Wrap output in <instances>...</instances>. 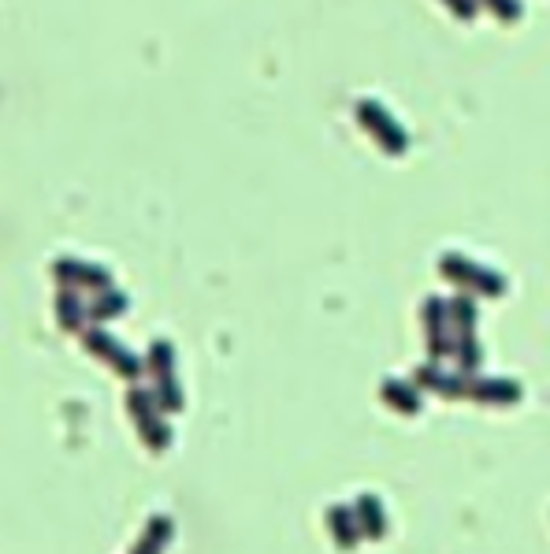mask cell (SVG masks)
I'll return each mask as SVG.
<instances>
[{"mask_svg": "<svg viewBox=\"0 0 550 554\" xmlns=\"http://www.w3.org/2000/svg\"><path fill=\"white\" fill-rule=\"evenodd\" d=\"M465 395L484 402V406H517L524 398V387L517 380H498V376H484L465 387Z\"/></svg>", "mask_w": 550, "mask_h": 554, "instance_id": "ba28073f", "label": "cell"}, {"mask_svg": "<svg viewBox=\"0 0 550 554\" xmlns=\"http://www.w3.org/2000/svg\"><path fill=\"white\" fill-rule=\"evenodd\" d=\"M171 543V521L168 517H153L149 525H145V536L138 540L131 554H160L164 547Z\"/></svg>", "mask_w": 550, "mask_h": 554, "instance_id": "4fadbf2b", "label": "cell"}, {"mask_svg": "<svg viewBox=\"0 0 550 554\" xmlns=\"http://www.w3.org/2000/svg\"><path fill=\"white\" fill-rule=\"evenodd\" d=\"M127 294H119V291H105L97 302L86 305V320H112L119 317V313H127Z\"/></svg>", "mask_w": 550, "mask_h": 554, "instance_id": "5bb4252c", "label": "cell"}, {"mask_svg": "<svg viewBox=\"0 0 550 554\" xmlns=\"http://www.w3.org/2000/svg\"><path fill=\"white\" fill-rule=\"evenodd\" d=\"M420 387H428V391H435V395L443 398H465V387H469V376H446V372H439L435 365H424V369H417V380Z\"/></svg>", "mask_w": 550, "mask_h": 554, "instance_id": "30bf717a", "label": "cell"}, {"mask_svg": "<svg viewBox=\"0 0 550 554\" xmlns=\"http://www.w3.org/2000/svg\"><path fill=\"white\" fill-rule=\"evenodd\" d=\"M350 510H354V521L361 528V536H368V540H383L387 536V514H383V502L376 495H368V491L357 495V502Z\"/></svg>", "mask_w": 550, "mask_h": 554, "instance_id": "9c48e42d", "label": "cell"}, {"mask_svg": "<svg viewBox=\"0 0 550 554\" xmlns=\"http://www.w3.org/2000/svg\"><path fill=\"white\" fill-rule=\"evenodd\" d=\"M383 402L391 409H398V413H406V417H413V413H420V391L417 383H406V380H387L380 387Z\"/></svg>", "mask_w": 550, "mask_h": 554, "instance_id": "8fae6325", "label": "cell"}, {"mask_svg": "<svg viewBox=\"0 0 550 554\" xmlns=\"http://www.w3.org/2000/svg\"><path fill=\"white\" fill-rule=\"evenodd\" d=\"M56 313H60V328L75 331L82 320H86V305H82V298L75 291H60V298H56Z\"/></svg>", "mask_w": 550, "mask_h": 554, "instance_id": "9a60e30c", "label": "cell"}, {"mask_svg": "<svg viewBox=\"0 0 550 554\" xmlns=\"http://www.w3.org/2000/svg\"><path fill=\"white\" fill-rule=\"evenodd\" d=\"M149 372H157V406L164 413H175V409H183V391H179V383L171 380L175 376V354H171L168 343H153L149 350Z\"/></svg>", "mask_w": 550, "mask_h": 554, "instance_id": "277c9868", "label": "cell"}, {"mask_svg": "<svg viewBox=\"0 0 550 554\" xmlns=\"http://www.w3.org/2000/svg\"><path fill=\"white\" fill-rule=\"evenodd\" d=\"M357 119H361V127L376 138V146H380L383 153H391V157L406 153V134H402V127L387 116V108L372 105V101H361V105H357Z\"/></svg>", "mask_w": 550, "mask_h": 554, "instance_id": "5b68a950", "label": "cell"}, {"mask_svg": "<svg viewBox=\"0 0 550 554\" xmlns=\"http://www.w3.org/2000/svg\"><path fill=\"white\" fill-rule=\"evenodd\" d=\"M439 272H443L450 283H458V287H465V291H480V294H502V287H506V279L498 276V272H491V268H484V264H472L469 257H461V253H446L443 261H439Z\"/></svg>", "mask_w": 550, "mask_h": 554, "instance_id": "6da1fadb", "label": "cell"}, {"mask_svg": "<svg viewBox=\"0 0 550 554\" xmlns=\"http://www.w3.org/2000/svg\"><path fill=\"white\" fill-rule=\"evenodd\" d=\"M53 276L60 279L64 291H82V287H90V291H97V294L112 291V272H108V268L75 261V257H60V261L53 264Z\"/></svg>", "mask_w": 550, "mask_h": 554, "instance_id": "3957f363", "label": "cell"}, {"mask_svg": "<svg viewBox=\"0 0 550 554\" xmlns=\"http://www.w3.org/2000/svg\"><path fill=\"white\" fill-rule=\"evenodd\" d=\"M127 409H131L134 424H138V432H142V443L149 450H168L171 447V428L157 417V398L142 391V387H134L131 395H127Z\"/></svg>", "mask_w": 550, "mask_h": 554, "instance_id": "7a4b0ae2", "label": "cell"}, {"mask_svg": "<svg viewBox=\"0 0 550 554\" xmlns=\"http://www.w3.org/2000/svg\"><path fill=\"white\" fill-rule=\"evenodd\" d=\"M328 528H331V536H335V543H339V551H350V547H357V540H361V528H357L350 506H331Z\"/></svg>", "mask_w": 550, "mask_h": 554, "instance_id": "7c38bea8", "label": "cell"}, {"mask_svg": "<svg viewBox=\"0 0 550 554\" xmlns=\"http://www.w3.org/2000/svg\"><path fill=\"white\" fill-rule=\"evenodd\" d=\"M424 339H428V354H432V365L439 357L454 354V343H450V335H446V302L443 298H428L424 302Z\"/></svg>", "mask_w": 550, "mask_h": 554, "instance_id": "52a82bcc", "label": "cell"}, {"mask_svg": "<svg viewBox=\"0 0 550 554\" xmlns=\"http://www.w3.org/2000/svg\"><path fill=\"white\" fill-rule=\"evenodd\" d=\"M86 354H93V357H101L108 369L112 372H119L123 380H134L138 372H142V361L127 350V346L119 343V339H112V335H105V331H86Z\"/></svg>", "mask_w": 550, "mask_h": 554, "instance_id": "8992f818", "label": "cell"}]
</instances>
